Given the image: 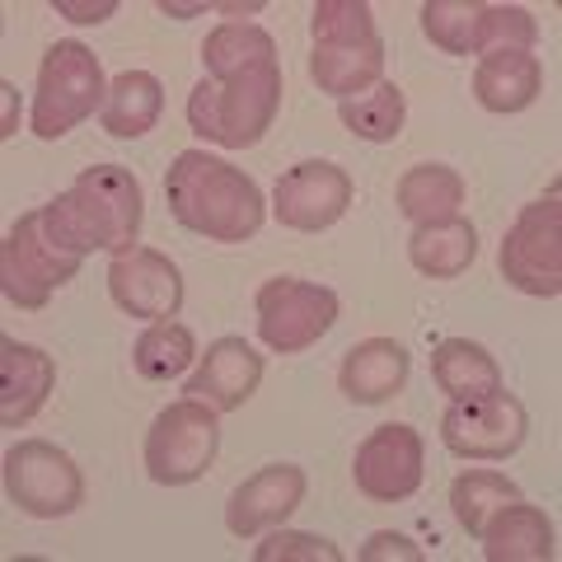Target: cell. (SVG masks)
<instances>
[{
	"instance_id": "cell-1",
	"label": "cell",
	"mask_w": 562,
	"mask_h": 562,
	"mask_svg": "<svg viewBox=\"0 0 562 562\" xmlns=\"http://www.w3.org/2000/svg\"><path fill=\"white\" fill-rule=\"evenodd\" d=\"M202 66L206 76L188 94L192 132L225 150L258 146L281 109V66L272 33L244 20L211 29L202 43Z\"/></svg>"
},
{
	"instance_id": "cell-2",
	"label": "cell",
	"mask_w": 562,
	"mask_h": 562,
	"mask_svg": "<svg viewBox=\"0 0 562 562\" xmlns=\"http://www.w3.org/2000/svg\"><path fill=\"white\" fill-rule=\"evenodd\" d=\"M43 211V235L66 254H132L136 231H140V211H146V198H140V183L132 169L122 165H90L70 183L61 198H52Z\"/></svg>"
},
{
	"instance_id": "cell-3",
	"label": "cell",
	"mask_w": 562,
	"mask_h": 562,
	"mask_svg": "<svg viewBox=\"0 0 562 562\" xmlns=\"http://www.w3.org/2000/svg\"><path fill=\"white\" fill-rule=\"evenodd\" d=\"M165 198L169 216L192 235H206L216 244H244L262 231V192L244 169L231 160H216L206 150H183L173 155L165 173Z\"/></svg>"
},
{
	"instance_id": "cell-4",
	"label": "cell",
	"mask_w": 562,
	"mask_h": 562,
	"mask_svg": "<svg viewBox=\"0 0 562 562\" xmlns=\"http://www.w3.org/2000/svg\"><path fill=\"white\" fill-rule=\"evenodd\" d=\"M310 80L333 99H357L384 80V38L366 0H319L310 14Z\"/></svg>"
},
{
	"instance_id": "cell-5",
	"label": "cell",
	"mask_w": 562,
	"mask_h": 562,
	"mask_svg": "<svg viewBox=\"0 0 562 562\" xmlns=\"http://www.w3.org/2000/svg\"><path fill=\"white\" fill-rule=\"evenodd\" d=\"M103 99H109V85H103V66L94 52L76 38L52 43L38 70V90H33L29 127L38 140H61L85 117H94V109L103 113Z\"/></svg>"
},
{
	"instance_id": "cell-6",
	"label": "cell",
	"mask_w": 562,
	"mask_h": 562,
	"mask_svg": "<svg viewBox=\"0 0 562 562\" xmlns=\"http://www.w3.org/2000/svg\"><path fill=\"white\" fill-rule=\"evenodd\" d=\"M216 446H221V413L198 398H179L146 431V473L160 487H188L211 469Z\"/></svg>"
},
{
	"instance_id": "cell-7",
	"label": "cell",
	"mask_w": 562,
	"mask_h": 562,
	"mask_svg": "<svg viewBox=\"0 0 562 562\" xmlns=\"http://www.w3.org/2000/svg\"><path fill=\"white\" fill-rule=\"evenodd\" d=\"M258 338L277 357H295L324 338L338 324V295L319 281H301V277H272L258 286Z\"/></svg>"
},
{
	"instance_id": "cell-8",
	"label": "cell",
	"mask_w": 562,
	"mask_h": 562,
	"mask_svg": "<svg viewBox=\"0 0 562 562\" xmlns=\"http://www.w3.org/2000/svg\"><path fill=\"white\" fill-rule=\"evenodd\" d=\"M80 262L85 258L57 249L43 235V211H29L10 225L5 244H0V291L20 310H43L66 281H76Z\"/></svg>"
},
{
	"instance_id": "cell-9",
	"label": "cell",
	"mask_w": 562,
	"mask_h": 562,
	"mask_svg": "<svg viewBox=\"0 0 562 562\" xmlns=\"http://www.w3.org/2000/svg\"><path fill=\"white\" fill-rule=\"evenodd\" d=\"M502 277L506 286L525 295H543L553 301L562 295V206L558 192L530 202L516 216V225L502 235Z\"/></svg>"
},
{
	"instance_id": "cell-10",
	"label": "cell",
	"mask_w": 562,
	"mask_h": 562,
	"mask_svg": "<svg viewBox=\"0 0 562 562\" xmlns=\"http://www.w3.org/2000/svg\"><path fill=\"white\" fill-rule=\"evenodd\" d=\"M5 492L33 520H61L85 502L76 460L52 441H20L5 450Z\"/></svg>"
},
{
	"instance_id": "cell-11",
	"label": "cell",
	"mask_w": 562,
	"mask_h": 562,
	"mask_svg": "<svg viewBox=\"0 0 562 562\" xmlns=\"http://www.w3.org/2000/svg\"><path fill=\"white\" fill-rule=\"evenodd\" d=\"M530 436V413L516 394H487L473 403H450L441 417V441L460 460H506Z\"/></svg>"
},
{
	"instance_id": "cell-12",
	"label": "cell",
	"mask_w": 562,
	"mask_h": 562,
	"mask_svg": "<svg viewBox=\"0 0 562 562\" xmlns=\"http://www.w3.org/2000/svg\"><path fill=\"white\" fill-rule=\"evenodd\" d=\"M422 464H427L422 436L408 422H384L357 446L351 479H357L361 497L371 502H408L422 487Z\"/></svg>"
},
{
	"instance_id": "cell-13",
	"label": "cell",
	"mask_w": 562,
	"mask_h": 562,
	"mask_svg": "<svg viewBox=\"0 0 562 562\" xmlns=\"http://www.w3.org/2000/svg\"><path fill=\"white\" fill-rule=\"evenodd\" d=\"M351 206V179L347 169L333 160H305L286 169L272 188V211L286 231L301 235H319L328 225H338Z\"/></svg>"
},
{
	"instance_id": "cell-14",
	"label": "cell",
	"mask_w": 562,
	"mask_h": 562,
	"mask_svg": "<svg viewBox=\"0 0 562 562\" xmlns=\"http://www.w3.org/2000/svg\"><path fill=\"white\" fill-rule=\"evenodd\" d=\"M109 295L132 319H179L183 310V272L160 249H132L109 262Z\"/></svg>"
},
{
	"instance_id": "cell-15",
	"label": "cell",
	"mask_w": 562,
	"mask_h": 562,
	"mask_svg": "<svg viewBox=\"0 0 562 562\" xmlns=\"http://www.w3.org/2000/svg\"><path fill=\"white\" fill-rule=\"evenodd\" d=\"M305 469L295 464H268L258 469L254 479H244L231 492V506H225V525H231L235 539H254L262 530H277L286 525L291 512L305 502Z\"/></svg>"
},
{
	"instance_id": "cell-16",
	"label": "cell",
	"mask_w": 562,
	"mask_h": 562,
	"mask_svg": "<svg viewBox=\"0 0 562 562\" xmlns=\"http://www.w3.org/2000/svg\"><path fill=\"white\" fill-rule=\"evenodd\" d=\"M262 384V357L244 342V338H216L206 347V357L198 366V375L188 380V398L206 403L216 413H235L244 408Z\"/></svg>"
},
{
	"instance_id": "cell-17",
	"label": "cell",
	"mask_w": 562,
	"mask_h": 562,
	"mask_svg": "<svg viewBox=\"0 0 562 562\" xmlns=\"http://www.w3.org/2000/svg\"><path fill=\"white\" fill-rule=\"evenodd\" d=\"M52 384H57V361L43 347L0 338V422L10 431L43 413Z\"/></svg>"
},
{
	"instance_id": "cell-18",
	"label": "cell",
	"mask_w": 562,
	"mask_h": 562,
	"mask_svg": "<svg viewBox=\"0 0 562 562\" xmlns=\"http://www.w3.org/2000/svg\"><path fill=\"white\" fill-rule=\"evenodd\" d=\"M408 371H413V357H408V347L403 342L366 338L342 357L338 384H342V394L351 403H384V398H394L403 384H408Z\"/></svg>"
},
{
	"instance_id": "cell-19",
	"label": "cell",
	"mask_w": 562,
	"mask_h": 562,
	"mask_svg": "<svg viewBox=\"0 0 562 562\" xmlns=\"http://www.w3.org/2000/svg\"><path fill=\"white\" fill-rule=\"evenodd\" d=\"M543 90V61L535 52H487L473 66V99L487 113H520Z\"/></svg>"
},
{
	"instance_id": "cell-20",
	"label": "cell",
	"mask_w": 562,
	"mask_h": 562,
	"mask_svg": "<svg viewBox=\"0 0 562 562\" xmlns=\"http://www.w3.org/2000/svg\"><path fill=\"white\" fill-rule=\"evenodd\" d=\"M483 539V558L487 562H553L558 543H553V520L530 502H506L497 516L487 520Z\"/></svg>"
},
{
	"instance_id": "cell-21",
	"label": "cell",
	"mask_w": 562,
	"mask_h": 562,
	"mask_svg": "<svg viewBox=\"0 0 562 562\" xmlns=\"http://www.w3.org/2000/svg\"><path fill=\"white\" fill-rule=\"evenodd\" d=\"M431 380H436V390H441L450 403H473V398H487V394L506 390L497 357H492L483 342H469V338L436 342V351H431Z\"/></svg>"
},
{
	"instance_id": "cell-22",
	"label": "cell",
	"mask_w": 562,
	"mask_h": 562,
	"mask_svg": "<svg viewBox=\"0 0 562 562\" xmlns=\"http://www.w3.org/2000/svg\"><path fill=\"white\" fill-rule=\"evenodd\" d=\"M165 113V85L150 76V70H122L109 85V99H103V132L117 140H140L146 132H155V122Z\"/></svg>"
},
{
	"instance_id": "cell-23",
	"label": "cell",
	"mask_w": 562,
	"mask_h": 562,
	"mask_svg": "<svg viewBox=\"0 0 562 562\" xmlns=\"http://www.w3.org/2000/svg\"><path fill=\"white\" fill-rule=\"evenodd\" d=\"M408 258L422 277L431 281H450L469 272V262L479 258V231L464 216H450L441 225H417L408 239Z\"/></svg>"
},
{
	"instance_id": "cell-24",
	"label": "cell",
	"mask_w": 562,
	"mask_h": 562,
	"mask_svg": "<svg viewBox=\"0 0 562 562\" xmlns=\"http://www.w3.org/2000/svg\"><path fill=\"white\" fill-rule=\"evenodd\" d=\"M398 211L417 225H441L450 216H460L464 206V179L450 165H413L398 179Z\"/></svg>"
},
{
	"instance_id": "cell-25",
	"label": "cell",
	"mask_w": 562,
	"mask_h": 562,
	"mask_svg": "<svg viewBox=\"0 0 562 562\" xmlns=\"http://www.w3.org/2000/svg\"><path fill=\"white\" fill-rule=\"evenodd\" d=\"M516 497H520V487L506 479V473H492V469H469L450 483V512L460 520V530L473 539H479L487 530V520Z\"/></svg>"
},
{
	"instance_id": "cell-26",
	"label": "cell",
	"mask_w": 562,
	"mask_h": 562,
	"mask_svg": "<svg viewBox=\"0 0 562 562\" xmlns=\"http://www.w3.org/2000/svg\"><path fill=\"white\" fill-rule=\"evenodd\" d=\"M338 117L342 127L351 136L361 140H375V146H384V140H394L403 132V117H408V99H403V90L394 80H380L375 90H366L357 99L338 103Z\"/></svg>"
},
{
	"instance_id": "cell-27",
	"label": "cell",
	"mask_w": 562,
	"mask_h": 562,
	"mask_svg": "<svg viewBox=\"0 0 562 562\" xmlns=\"http://www.w3.org/2000/svg\"><path fill=\"white\" fill-rule=\"evenodd\" d=\"M192 357H198L192 328L173 324V319L150 324V328L136 338V347H132L136 375H140V380H155V384H160V380H173V375H183L188 366H192Z\"/></svg>"
},
{
	"instance_id": "cell-28",
	"label": "cell",
	"mask_w": 562,
	"mask_h": 562,
	"mask_svg": "<svg viewBox=\"0 0 562 562\" xmlns=\"http://www.w3.org/2000/svg\"><path fill=\"white\" fill-rule=\"evenodd\" d=\"M479 24H483V0H427L422 5V33L450 57H473L479 52Z\"/></svg>"
},
{
	"instance_id": "cell-29",
	"label": "cell",
	"mask_w": 562,
	"mask_h": 562,
	"mask_svg": "<svg viewBox=\"0 0 562 562\" xmlns=\"http://www.w3.org/2000/svg\"><path fill=\"white\" fill-rule=\"evenodd\" d=\"M254 558L258 562H342V549L305 530H277L268 543H258Z\"/></svg>"
},
{
	"instance_id": "cell-30",
	"label": "cell",
	"mask_w": 562,
	"mask_h": 562,
	"mask_svg": "<svg viewBox=\"0 0 562 562\" xmlns=\"http://www.w3.org/2000/svg\"><path fill=\"white\" fill-rule=\"evenodd\" d=\"M380 558H398V562H422V549L417 543H408L403 535H390V530H380L371 535V543L361 549V562H380Z\"/></svg>"
},
{
	"instance_id": "cell-31",
	"label": "cell",
	"mask_w": 562,
	"mask_h": 562,
	"mask_svg": "<svg viewBox=\"0 0 562 562\" xmlns=\"http://www.w3.org/2000/svg\"><path fill=\"white\" fill-rule=\"evenodd\" d=\"M52 10H57L61 20H76V24H103L117 14V0H99V5H90V0H52Z\"/></svg>"
},
{
	"instance_id": "cell-32",
	"label": "cell",
	"mask_w": 562,
	"mask_h": 562,
	"mask_svg": "<svg viewBox=\"0 0 562 562\" xmlns=\"http://www.w3.org/2000/svg\"><path fill=\"white\" fill-rule=\"evenodd\" d=\"M160 10L173 14V20H188V14H202L206 5H169V0H160Z\"/></svg>"
},
{
	"instance_id": "cell-33",
	"label": "cell",
	"mask_w": 562,
	"mask_h": 562,
	"mask_svg": "<svg viewBox=\"0 0 562 562\" xmlns=\"http://www.w3.org/2000/svg\"><path fill=\"white\" fill-rule=\"evenodd\" d=\"M221 14H235V24H239V14H258L262 10V0H249V5H216Z\"/></svg>"
},
{
	"instance_id": "cell-34",
	"label": "cell",
	"mask_w": 562,
	"mask_h": 562,
	"mask_svg": "<svg viewBox=\"0 0 562 562\" xmlns=\"http://www.w3.org/2000/svg\"><path fill=\"white\" fill-rule=\"evenodd\" d=\"M0 94H5V136H10V132H14V90L5 85V90H0Z\"/></svg>"
}]
</instances>
